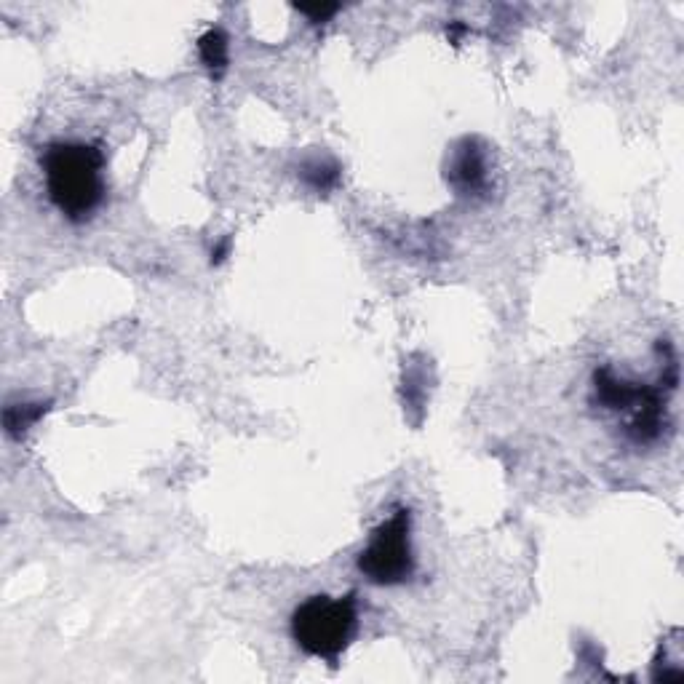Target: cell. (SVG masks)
<instances>
[{
  "instance_id": "6da1fadb",
  "label": "cell",
  "mask_w": 684,
  "mask_h": 684,
  "mask_svg": "<svg viewBox=\"0 0 684 684\" xmlns=\"http://www.w3.org/2000/svg\"><path fill=\"white\" fill-rule=\"evenodd\" d=\"M105 166V153L94 142L62 139L46 145L41 153L46 193L65 220L81 225L94 217L107 193Z\"/></svg>"
},
{
  "instance_id": "7a4b0ae2",
  "label": "cell",
  "mask_w": 684,
  "mask_h": 684,
  "mask_svg": "<svg viewBox=\"0 0 684 684\" xmlns=\"http://www.w3.org/2000/svg\"><path fill=\"white\" fill-rule=\"evenodd\" d=\"M292 639L313 658L337 663L359 628L356 594L310 596L292 612Z\"/></svg>"
},
{
  "instance_id": "3957f363",
  "label": "cell",
  "mask_w": 684,
  "mask_h": 684,
  "mask_svg": "<svg viewBox=\"0 0 684 684\" xmlns=\"http://www.w3.org/2000/svg\"><path fill=\"white\" fill-rule=\"evenodd\" d=\"M594 401L610 412H626V436L634 444H652L666 428V399L660 388L631 383L610 367L594 372Z\"/></svg>"
},
{
  "instance_id": "277c9868",
  "label": "cell",
  "mask_w": 684,
  "mask_h": 684,
  "mask_svg": "<svg viewBox=\"0 0 684 684\" xmlns=\"http://www.w3.org/2000/svg\"><path fill=\"white\" fill-rule=\"evenodd\" d=\"M359 572L375 586H401L415 575L412 554V513L396 511L369 535V543L359 554Z\"/></svg>"
},
{
  "instance_id": "5b68a950",
  "label": "cell",
  "mask_w": 684,
  "mask_h": 684,
  "mask_svg": "<svg viewBox=\"0 0 684 684\" xmlns=\"http://www.w3.org/2000/svg\"><path fill=\"white\" fill-rule=\"evenodd\" d=\"M447 182L457 190V196L476 198L489 185L487 155L476 139H463L447 163Z\"/></svg>"
},
{
  "instance_id": "8992f818",
  "label": "cell",
  "mask_w": 684,
  "mask_h": 684,
  "mask_svg": "<svg viewBox=\"0 0 684 684\" xmlns=\"http://www.w3.org/2000/svg\"><path fill=\"white\" fill-rule=\"evenodd\" d=\"M198 57L204 62V67L212 73L214 81H220L225 70L230 65V41L228 35L222 33L220 27H212L206 30L201 38H198Z\"/></svg>"
},
{
  "instance_id": "52a82bcc",
  "label": "cell",
  "mask_w": 684,
  "mask_h": 684,
  "mask_svg": "<svg viewBox=\"0 0 684 684\" xmlns=\"http://www.w3.org/2000/svg\"><path fill=\"white\" fill-rule=\"evenodd\" d=\"M302 180L313 190H332L340 182V166L329 158H313L302 166Z\"/></svg>"
},
{
  "instance_id": "ba28073f",
  "label": "cell",
  "mask_w": 684,
  "mask_h": 684,
  "mask_svg": "<svg viewBox=\"0 0 684 684\" xmlns=\"http://www.w3.org/2000/svg\"><path fill=\"white\" fill-rule=\"evenodd\" d=\"M46 409L49 407H43V404H22V407H9L6 409V431H9L11 436L25 433L30 425H35L43 415H46Z\"/></svg>"
},
{
  "instance_id": "9c48e42d",
  "label": "cell",
  "mask_w": 684,
  "mask_h": 684,
  "mask_svg": "<svg viewBox=\"0 0 684 684\" xmlns=\"http://www.w3.org/2000/svg\"><path fill=\"white\" fill-rule=\"evenodd\" d=\"M294 9L310 19V25H324L340 11V3H321V6H294Z\"/></svg>"
},
{
  "instance_id": "30bf717a",
  "label": "cell",
  "mask_w": 684,
  "mask_h": 684,
  "mask_svg": "<svg viewBox=\"0 0 684 684\" xmlns=\"http://www.w3.org/2000/svg\"><path fill=\"white\" fill-rule=\"evenodd\" d=\"M228 254H230V238H222L220 244H217V249H212V265H220Z\"/></svg>"
},
{
  "instance_id": "8fae6325",
  "label": "cell",
  "mask_w": 684,
  "mask_h": 684,
  "mask_svg": "<svg viewBox=\"0 0 684 684\" xmlns=\"http://www.w3.org/2000/svg\"><path fill=\"white\" fill-rule=\"evenodd\" d=\"M447 33H449V41H452V43H457V38H460V35H463V33H468V27H465V25H460V22H452V25H449V30H447Z\"/></svg>"
}]
</instances>
